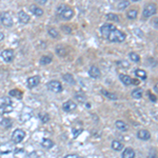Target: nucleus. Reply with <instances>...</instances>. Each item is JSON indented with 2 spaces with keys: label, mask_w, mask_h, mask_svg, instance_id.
<instances>
[{
  "label": "nucleus",
  "mask_w": 158,
  "mask_h": 158,
  "mask_svg": "<svg viewBox=\"0 0 158 158\" xmlns=\"http://www.w3.org/2000/svg\"><path fill=\"white\" fill-rule=\"evenodd\" d=\"M122 158H135V151L132 148L125 149V151L121 155Z\"/></svg>",
  "instance_id": "16"
},
{
  "label": "nucleus",
  "mask_w": 158,
  "mask_h": 158,
  "mask_svg": "<svg viewBox=\"0 0 158 158\" xmlns=\"http://www.w3.org/2000/svg\"><path fill=\"white\" fill-rule=\"evenodd\" d=\"M129 57H130V60H132L133 62H139L140 61V56L137 54V53L135 52H131L129 54Z\"/></svg>",
  "instance_id": "29"
},
{
  "label": "nucleus",
  "mask_w": 158,
  "mask_h": 158,
  "mask_svg": "<svg viewBox=\"0 0 158 158\" xmlns=\"http://www.w3.org/2000/svg\"><path fill=\"white\" fill-rule=\"evenodd\" d=\"M30 11H31L35 16H41V15L43 14L42 9L39 7H37V5H35V4H32L31 7H30Z\"/></svg>",
  "instance_id": "19"
},
{
  "label": "nucleus",
  "mask_w": 158,
  "mask_h": 158,
  "mask_svg": "<svg viewBox=\"0 0 158 158\" xmlns=\"http://www.w3.org/2000/svg\"><path fill=\"white\" fill-rule=\"evenodd\" d=\"M13 111L12 105H3L0 107V114H5V113H11Z\"/></svg>",
  "instance_id": "30"
},
{
  "label": "nucleus",
  "mask_w": 158,
  "mask_h": 158,
  "mask_svg": "<svg viewBox=\"0 0 158 158\" xmlns=\"http://www.w3.org/2000/svg\"><path fill=\"white\" fill-rule=\"evenodd\" d=\"M40 82V77L35 75V76H31L28 78V86L30 89H33L35 86H37Z\"/></svg>",
  "instance_id": "10"
},
{
  "label": "nucleus",
  "mask_w": 158,
  "mask_h": 158,
  "mask_svg": "<svg viewBox=\"0 0 158 158\" xmlns=\"http://www.w3.org/2000/svg\"><path fill=\"white\" fill-rule=\"evenodd\" d=\"M137 137H138L140 140H149V139L151 138V133L148 131V130H139L138 132H137Z\"/></svg>",
  "instance_id": "11"
},
{
  "label": "nucleus",
  "mask_w": 158,
  "mask_h": 158,
  "mask_svg": "<svg viewBox=\"0 0 158 158\" xmlns=\"http://www.w3.org/2000/svg\"><path fill=\"white\" fill-rule=\"evenodd\" d=\"M39 118H40V120L43 123H46V122H49V120H50V116H49V114H46V113H40V114H39Z\"/></svg>",
  "instance_id": "37"
},
{
  "label": "nucleus",
  "mask_w": 158,
  "mask_h": 158,
  "mask_svg": "<svg viewBox=\"0 0 158 158\" xmlns=\"http://www.w3.org/2000/svg\"><path fill=\"white\" fill-rule=\"evenodd\" d=\"M2 101H4V102H2L3 105H11V103H12V100L10 98H7V97L2 98Z\"/></svg>",
  "instance_id": "39"
},
{
  "label": "nucleus",
  "mask_w": 158,
  "mask_h": 158,
  "mask_svg": "<svg viewBox=\"0 0 158 158\" xmlns=\"http://www.w3.org/2000/svg\"><path fill=\"white\" fill-rule=\"evenodd\" d=\"M1 57H2V59L4 60L5 62H11V61L14 60V52L12 50H4L1 53Z\"/></svg>",
  "instance_id": "8"
},
{
  "label": "nucleus",
  "mask_w": 158,
  "mask_h": 158,
  "mask_svg": "<svg viewBox=\"0 0 158 158\" xmlns=\"http://www.w3.org/2000/svg\"><path fill=\"white\" fill-rule=\"evenodd\" d=\"M3 38H4V35H3V33H1V32H0V41H2Z\"/></svg>",
  "instance_id": "48"
},
{
  "label": "nucleus",
  "mask_w": 158,
  "mask_h": 158,
  "mask_svg": "<svg viewBox=\"0 0 158 158\" xmlns=\"http://www.w3.org/2000/svg\"><path fill=\"white\" fill-rule=\"evenodd\" d=\"M48 33H49V35L52 37V38H58V37H59V33H58L57 30L54 29V28H51V29H49Z\"/></svg>",
  "instance_id": "34"
},
{
  "label": "nucleus",
  "mask_w": 158,
  "mask_h": 158,
  "mask_svg": "<svg viewBox=\"0 0 158 158\" xmlns=\"http://www.w3.org/2000/svg\"><path fill=\"white\" fill-rule=\"evenodd\" d=\"M125 38H127V36H125V34L123 33L122 31H120V30H114V31L112 32V33L110 34V36H109V40L111 41V42H123V41L125 40Z\"/></svg>",
  "instance_id": "2"
},
{
  "label": "nucleus",
  "mask_w": 158,
  "mask_h": 158,
  "mask_svg": "<svg viewBox=\"0 0 158 158\" xmlns=\"http://www.w3.org/2000/svg\"><path fill=\"white\" fill-rule=\"evenodd\" d=\"M129 5H130L129 1H125V0H123V1H120V2H118L117 9H118V10H120V11H123V10H125V9H127Z\"/></svg>",
  "instance_id": "32"
},
{
  "label": "nucleus",
  "mask_w": 158,
  "mask_h": 158,
  "mask_svg": "<svg viewBox=\"0 0 158 158\" xmlns=\"http://www.w3.org/2000/svg\"><path fill=\"white\" fill-rule=\"evenodd\" d=\"M149 158H157L155 156V154H150V155H149Z\"/></svg>",
  "instance_id": "49"
},
{
  "label": "nucleus",
  "mask_w": 158,
  "mask_h": 158,
  "mask_svg": "<svg viewBox=\"0 0 158 158\" xmlns=\"http://www.w3.org/2000/svg\"><path fill=\"white\" fill-rule=\"evenodd\" d=\"M52 62V57L51 56H42V57L40 58V63L42 65H49V63Z\"/></svg>",
  "instance_id": "35"
},
{
  "label": "nucleus",
  "mask_w": 158,
  "mask_h": 158,
  "mask_svg": "<svg viewBox=\"0 0 158 158\" xmlns=\"http://www.w3.org/2000/svg\"><path fill=\"white\" fill-rule=\"evenodd\" d=\"M114 30H116V28L113 25V24L107 23V24H103V25L100 28V33H101V35H102L103 37H105V38H109L110 34L112 33Z\"/></svg>",
  "instance_id": "7"
},
{
  "label": "nucleus",
  "mask_w": 158,
  "mask_h": 158,
  "mask_svg": "<svg viewBox=\"0 0 158 158\" xmlns=\"http://www.w3.org/2000/svg\"><path fill=\"white\" fill-rule=\"evenodd\" d=\"M137 15H138V11H137L136 9H132V10H129V11H128V13H127V17L129 18L130 20L136 19Z\"/></svg>",
  "instance_id": "24"
},
{
  "label": "nucleus",
  "mask_w": 158,
  "mask_h": 158,
  "mask_svg": "<svg viewBox=\"0 0 158 158\" xmlns=\"http://www.w3.org/2000/svg\"><path fill=\"white\" fill-rule=\"evenodd\" d=\"M13 151V146L10 144H0V154H9Z\"/></svg>",
  "instance_id": "14"
},
{
  "label": "nucleus",
  "mask_w": 158,
  "mask_h": 158,
  "mask_svg": "<svg viewBox=\"0 0 158 158\" xmlns=\"http://www.w3.org/2000/svg\"><path fill=\"white\" fill-rule=\"evenodd\" d=\"M65 49L63 48V46H57L56 48V53H57V55H59V56H65Z\"/></svg>",
  "instance_id": "38"
},
{
  "label": "nucleus",
  "mask_w": 158,
  "mask_h": 158,
  "mask_svg": "<svg viewBox=\"0 0 158 158\" xmlns=\"http://www.w3.org/2000/svg\"><path fill=\"white\" fill-rule=\"evenodd\" d=\"M132 83H134V84H138L139 81L137 80V79H132Z\"/></svg>",
  "instance_id": "47"
},
{
  "label": "nucleus",
  "mask_w": 158,
  "mask_h": 158,
  "mask_svg": "<svg viewBox=\"0 0 158 158\" xmlns=\"http://www.w3.org/2000/svg\"><path fill=\"white\" fill-rule=\"evenodd\" d=\"M81 132H82V130H78V131L74 130V131H73V133H74V136H75V137H77L79 134H80V133H81Z\"/></svg>",
  "instance_id": "43"
},
{
  "label": "nucleus",
  "mask_w": 158,
  "mask_h": 158,
  "mask_svg": "<svg viewBox=\"0 0 158 158\" xmlns=\"http://www.w3.org/2000/svg\"><path fill=\"white\" fill-rule=\"evenodd\" d=\"M116 65H117L119 67H121V69H129L130 67V62L125 59L118 60L117 62H116Z\"/></svg>",
  "instance_id": "28"
},
{
  "label": "nucleus",
  "mask_w": 158,
  "mask_h": 158,
  "mask_svg": "<svg viewBox=\"0 0 158 158\" xmlns=\"http://www.w3.org/2000/svg\"><path fill=\"white\" fill-rule=\"evenodd\" d=\"M38 3H40V4H46V0H38Z\"/></svg>",
  "instance_id": "46"
},
{
  "label": "nucleus",
  "mask_w": 158,
  "mask_h": 158,
  "mask_svg": "<svg viewBox=\"0 0 158 158\" xmlns=\"http://www.w3.org/2000/svg\"><path fill=\"white\" fill-rule=\"evenodd\" d=\"M144 96V91L140 88H136L135 90L132 91V97L135 99H140Z\"/></svg>",
  "instance_id": "20"
},
{
  "label": "nucleus",
  "mask_w": 158,
  "mask_h": 158,
  "mask_svg": "<svg viewBox=\"0 0 158 158\" xmlns=\"http://www.w3.org/2000/svg\"><path fill=\"white\" fill-rule=\"evenodd\" d=\"M107 19H108V20H111V21L118 22V21H119V17H118L116 14H113V13H110V14L107 15Z\"/></svg>",
  "instance_id": "36"
},
{
  "label": "nucleus",
  "mask_w": 158,
  "mask_h": 158,
  "mask_svg": "<svg viewBox=\"0 0 158 158\" xmlns=\"http://www.w3.org/2000/svg\"><path fill=\"white\" fill-rule=\"evenodd\" d=\"M25 137V132L23 130H20V129H17L13 132L12 134V140L14 144H20Z\"/></svg>",
  "instance_id": "4"
},
{
  "label": "nucleus",
  "mask_w": 158,
  "mask_h": 158,
  "mask_svg": "<svg viewBox=\"0 0 158 158\" xmlns=\"http://www.w3.org/2000/svg\"><path fill=\"white\" fill-rule=\"evenodd\" d=\"M119 79H120V81L125 84V86H131L132 84V78L129 76V75L119 74Z\"/></svg>",
  "instance_id": "18"
},
{
  "label": "nucleus",
  "mask_w": 158,
  "mask_h": 158,
  "mask_svg": "<svg viewBox=\"0 0 158 158\" xmlns=\"http://www.w3.org/2000/svg\"><path fill=\"white\" fill-rule=\"evenodd\" d=\"M149 98H150V100H151L152 102H156V101H157V98H156V96L153 95V94H151L150 92H149Z\"/></svg>",
  "instance_id": "40"
},
{
  "label": "nucleus",
  "mask_w": 158,
  "mask_h": 158,
  "mask_svg": "<svg viewBox=\"0 0 158 158\" xmlns=\"http://www.w3.org/2000/svg\"><path fill=\"white\" fill-rule=\"evenodd\" d=\"M154 91H155L156 93L158 94V82H157V83L155 84V86H154Z\"/></svg>",
  "instance_id": "45"
},
{
  "label": "nucleus",
  "mask_w": 158,
  "mask_h": 158,
  "mask_svg": "<svg viewBox=\"0 0 158 158\" xmlns=\"http://www.w3.org/2000/svg\"><path fill=\"white\" fill-rule=\"evenodd\" d=\"M32 110L30 108H25L23 109V111L21 112V114H20V121L23 122V121H26V120H29L30 118L32 117Z\"/></svg>",
  "instance_id": "12"
},
{
  "label": "nucleus",
  "mask_w": 158,
  "mask_h": 158,
  "mask_svg": "<svg viewBox=\"0 0 158 158\" xmlns=\"http://www.w3.org/2000/svg\"><path fill=\"white\" fill-rule=\"evenodd\" d=\"M46 86L53 93H60V92L62 91V84L60 83L59 81H57V80H52V81L48 82Z\"/></svg>",
  "instance_id": "5"
},
{
  "label": "nucleus",
  "mask_w": 158,
  "mask_h": 158,
  "mask_svg": "<svg viewBox=\"0 0 158 158\" xmlns=\"http://www.w3.org/2000/svg\"><path fill=\"white\" fill-rule=\"evenodd\" d=\"M157 12V5L155 3H148L146 7H144V11H142V17L144 19H148L151 16L156 14Z\"/></svg>",
  "instance_id": "3"
},
{
  "label": "nucleus",
  "mask_w": 158,
  "mask_h": 158,
  "mask_svg": "<svg viewBox=\"0 0 158 158\" xmlns=\"http://www.w3.org/2000/svg\"><path fill=\"white\" fill-rule=\"evenodd\" d=\"M115 125H116V128L121 132H125L128 130L127 123H125V121H122V120H117V121L115 122Z\"/></svg>",
  "instance_id": "21"
},
{
  "label": "nucleus",
  "mask_w": 158,
  "mask_h": 158,
  "mask_svg": "<svg viewBox=\"0 0 158 158\" xmlns=\"http://www.w3.org/2000/svg\"><path fill=\"white\" fill-rule=\"evenodd\" d=\"M0 21H1V23L5 28H11L13 25V18L9 13H5V12L1 13L0 14Z\"/></svg>",
  "instance_id": "6"
},
{
  "label": "nucleus",
  "mask_w": 158,
  "mask_h": 158,
  "mask_svg": "<svg viewBox=\"0 0 158 158\" xmlns=\"http://www.w3.org/2000/svg\"><path fill=\"white\" fill-rule=\"evenodd\" d=\"M152 24H153V26L155 29L158 30V18H154L153 21H152Z\"/></svg>",
  "instance_id": "41"
},
{
  "label": "nucleus",
  "mask_w": 158,
  "mask_h": 158,
  "mask_svg": "<svg viewBox=\"0 0 158 158\" xmlns=\"http://www.w3.org/2000/svg\"><path fill=\"white\" fill-rule=\"evenodd\" d=\"M63 80H65V82H67V83H70V84H73L75 82L74 77H73V75H71V74H65L63 75Z\"/></svg>",
  "instance_id": "33"
},
{
  "label": "nucleus",
  "mask_w": 158,
  "mask_h": 158,
  "mask_svg": "<svg viewBox=\"0 0 158 158\" xmlns=\"http://www.w3.org/2000/svg\"><path fill=\"white\" fill-rule=\"evenodd\" d=\"M89 75H90V77H92V78L98 79L99 77L101 76V72H100V70H99L98 67H95V65H93V67H90V70H89Z\"/></svg>",
  "instance_id": "13"
},
{
  "label": "nucleus",
  "mask_w": 158,
  "mask_h": 158,
  "mask_svg": "<svg viewBox=\"0 0 158 158\" xmlns=\"http://www.w3.org/2000/svg\"><path fill=\"white\" fill-rule=\"evenodd\" d=\"M12 125H13V122L10 118H3V119L0 121V125L2 128H4V129H9V128L12 127Z\"/></svg>",
  "instance_id": "23"
},
{
  "label": "nucleus",
  "mask_w": 158,
  "mask_h": 158,
  "mask_svg": "<svg viewBox=\"0 0 158 158\" xmlns=\"http://www.w3.org/2000/svg\"><path fill=\"white\" fill-rule=\"evenodd\" d=\"M75 99H76L77 102H80V103H86V95L82 94V93H76L75 94Z\"/></svg>",
  "instance_id": "26"
},
{
  "label": "nucleus",
  "mask_w": 158,
  "mask_h": 158,
  "mask_svg": "<svg viewBox=\"0 0 158 158\" xmlns=\"http://www.w3.org/2000/svg\"><path fill=\"white\" fill-rule=\"evenodd\" d=\"M57 14L59 15L63 20H70L72 19L73 16H74V12L70 7L65 4H59L57 7Z\"/></svg>",
  "instance_id": "1"
},
{
  "label": "nucleus",
  "mask_w": 158,
  "mask_h": 158,
  "mask_svg": "<svg viewBox=\"0 0 158 158\" xmlns=\"http://www.w3.org/2000/svg\"><path fill=\"white\" fill-rule=\"evenodd\" d=\"M76 108H77V104L73 100H67L62 104L63 111H65V112H67V113L75 111V110H76Z\"/></svg>",
  "instance_id": "9"
},
{
  "label": "nucleus",
  "mask_w": 158,
  "mask_h": 158,
  "mask_svg": "<svg viewBox=\"0 0 158 158\" xmlns=\"http://www.w3.org/2000/svg\"><path fill=\"white\" fill-rule=\"evenodd\" d=\"M135 75H136V77L141 79V80H146V77H148L146 72L144 70H141V69H137L136 71H135Z\"/></svg>",
  "instance_id": "22"
},
{
  "label": "nucleus",
  "mask_w": 158,
  "mask_h": 158,
  "mask_svg": "<svg viewBox=\"0 0 158 158\" xmlns=\"http://www.w3.org/2000/svg\"><path fill=\"white\" fill-rule=\"evenodd\" d=\"M9 94H10L11 96H13V97H15V98H18V99L22 98V92L20 91V90L13 89V90H11Z\"/></svg>",
  "instance_id": "27"
},
{
  "label": "nucleus",
  "mask_w": 158,
  "mask_h": 158,
  "mask_svg": "<svg viewBox=\"0 0 158 158\" xmlns=\"http://www.w3.org/2000/svg\"><path fill=\"white\" fill-rule=\"evenodd\" d=\"M62 30L65 32V33H69V34H70V33H72V30L70 29V28H69L67 25H62Z\"/></svg>",
  "instance_id": "42"
},
{
  "label": "nucleus",
  "mask_w": 158,
  "mask_h": 158,
  "mask_svg": "<svg viewBox=\"0 0 158 158\" xmlns=\"http://www.w3.org/2000/svg\"><path fill=\"white\" fill-rule=\"evenodd\" d=\"M41 146L44 149H51L54 146V142H53L51 139H43L42 142H41Z\"/></svg>",
  "instance_id": "31"
},
{
  "label": "nucleus",
  "mask_w": 158,
  "mask_h": 158,
  "mask_svg": "<svg viewBox=\"0 0 158 158\" xmlns=\"http://www.w3.org/2000/svg\"><path fill=\"white\" fill-rule=\"evenodd\" d=\"M18 19H19V21L21 22V23L25 24L30 21V16L26 14L24 11H20V12L18 13Z\"/></svg>",
  "instance_id": "15"
},
{
  "label": "nucleus",
  "mask_w": 158,
  "mask_h": 158,
  "mask_svg": "<svg viewBox=\"0 0 158 158\" xmlns=\"http://www.w3.org/2000/svg\"><path fill=\"white\" fill-rule=\"evenodd\" d=\"M65 158H79L77 155H75V154H70V155H67Z\"/></svg>",
  "instance_id": "44"
},
{
  "label": "nucleus",
  "mask_w": 158,
  "mask_h": 158,
  "mask_svg": "<svg viewBox=\"0 0 158 158\" xmlns=\"http://www.w3.org/2000/svg\"><path fill=\"white\" fill-rule=\"evenodd\" d=\"M111 146H112V149L115 150V151H121L122 149H123V144L120 141H118V140H113Z\"/></svg>",
  "instance_id": "25"
},
{
  "label": "nucleus",
  "mask_w": 158,
  "mask_h": 158,
  "mask_svg": "<svg viewBox=\"0 0 158 158\" xmlns=\"http://www.w3.org/2000/svg\"><path fill=\"white\" fill-rule=\"evenodd\" d=\"M100 93L102 94L103 96H105L107 98L111 99V100H117V99H118V96L116 95L115 93H111V92L107 91V90H104V89L101 90Z\"/></svg>",
  "instance_id": "17"
}]
</instances>
